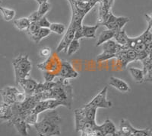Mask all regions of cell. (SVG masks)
I'll list each match as a JSON object with an SVG mask.
<instances>
[{
	"instance_id": "cell-47",
	"label": "cell",
	"mask_w": 152,
	"mask_h": 136,
	"mask_svg": "<svg viewBox=\"0 0 152 136\" xmlns=\"http://www.w3.org/2000/svg\"><path fill=\"white\" fill-rule=\"evenodd\" d=\"M36 1L39 3V5H40L42 3H44V2H47L48 0H36Z\"/></svg>"
},
{
	"instance_id": "cell-15",
	"label": "cell",
	"mask_w": 152,
	"mask_h": 136,
	"mask_svg": "<svg viewBox=\"0 0 152 136\" xmlns=\"http://www.w3.org/2000/svg\"><path fill=\"white\" fill-rule=\"evenodd\" d=\"M101 45H102V48L104 51H107V52H110L115 54L119 53V51L125 50L124 47L123 45L118 44V43H116V41H114L113 40L107 41Z\"/></svg>"
},
{
	"instance_id": "cell-41",
	"label": "cell",
	"mask_w": 152,
	"mask_h": 136,
	"mask_svg": "<svg viewBox=\"0 0 152 136\" xmlns=\"http://www.w3.org/2000/svg\"><path fill=\"white\" fill-rule=\"evenodd\" d=\"M42 18V16H40L39 15V13L37 12V11L33 12L32 14L30 16H28V20L30 21V22H33V21H38Z\"/></svg>"
},
{
	"instance_id": "cell-30",
	"label": "cell",
	"mask_w": 152,
	"mask_h": 136,
	"mask_svg": "<svg viewBox=\"0 0 152 136\" xmlns=\"http://www.w3.org/2000/svg\"><path fill=\"white\" fill-rule=\"evenodd\" d=\"M49 29L51 32H53L57 35H62L66 32V26L65 24L61 23H51Z\"/></svg>"
},
{
	"instance_id": "cell-40",
	"label": "cell",
	"mask_w": 152,
	"mask_h": 136,
	"mask_svg": "<svg viewBox=\"0 0 152 136\" xmlns=\"http://www.w3.org/2000/svg\"><path fill=\"white\" fill-rule=\"evenodd\" d=\"M40 56L42 58H49L52 54V51L50 47H43L40 51Z\"/></svg>"
},
{
	"instance_id": "cell-33",
	"label": "cell",
	"mask_w": 152,
	"mask_h": 136,
	"mask_svg": "<svg viewBox=\"0 0 152 136\" xmlns=\"http://www.w3.org/2000/svg\"><path fill=\"white\" fill-rule=\"evenodd\" d=\"M46 105H47V110H53L55 109L59 106H62L61 102L59 100H55V99H49V100H46Z\"/></svg>"
},
{
	"instance_id": "cell-10",
	"label": "cell",
	"mask_w": 152,
	"mask_h": 136,
	"mask_svg": "<svg viewBox=\"0 0 152 136\" xmlns=\"http://www.w3.org/2000/svg\"><path fill=\"white\" fill-rule=\"evenodd\" d=\"M18 92V89L15 86H5L3 89H0L2 102L9 105L14 104L16 103V96Z\"/></svg>"
},
{
	"instance_id": "cell-9",
	"label": "cell",
	"mask_w": 152,
	"mask_h": 136,
	"mask_svg": "<svg viewBox=\"0 0 152 136\" xmlns=\"http://www.w3.org/2000/svg\"><path fill=\"white\" fill-rule=\"evenodd\" d=\"M75 32V27L72 23H70L67 31L65 33L64 36H63L62 39L61 40V41L59 42V44H58V46H57L56 53L62 52L63 51L66 53L68 46L71 43L72 41L74 39Z\"/></svg>"
},
{
	"instance_id": "cell-48",
	"label": "cell",
	"mask_w": 152,
	"mask_h": 136,
	"mask_svg": "<svg viewBox=\"0 0 152 136\" xmlns=\"http://www.w3.org/2000/svg\"><path fill=\"white\" fill-rule=\"evenodd\" d=\"M104 136H114V133H107L104 134Z\"/></svg>"
},
{
	"instance_id": "cell-25",
	"label": "cell",
	"mask_w": 152,
	"mask_h": 136,
	"mask_svg": "<svg viewBox=\"0 0 152 136\" xmlns=\"http://www.w3.org/2000/svg\"><path fill=\"white\" fill-rule=\"evenodd\" d=\"M14 25L20 31H24L28 29V26L30 24V21L28 20V18H17L13 21Z\"/></svg>"
},
{
	"instance_id": "cell-42",
	"label": "cell",
	"mask_w": 152,
	"mask_h": 136,
	"mask_svg": "<svg viewBox=\"0 0 152 136\" xmlns=\"http://www.w3.org/2000/svg\"><path fill=\"white\" fill-rule=\"evenodd\" d=\"M81 26H78L75 28V36L74 39L76 40H79L81 38H83V33H82V28Z\"/></svg>"
},
{
	"instance_id": "cell-27",
	"label": "cell",
	"mask_w": 152,
	"mask_h": 136,
	"mask_svg": "<svg viewBox=\"0 0 152 136\" xmlns=\"http://www.w3.org/2000/svg\"><path fill=\"white\" fill-rule=\"evenodd\" d=\"M0 12L2 13L4 20L7 21H12V19H14L15 16V11L13 10V9L0 6Z\"/></svg>"
},
{
	"instance_id": "cell-17",
	"label": "cell",
	"mask_w": 152,
	"mask_h": 136,
	"mask_svg": "<svg viewBox=\"0 0 152 136\" xmlns=\"http://www.w3.org/2000/svg\"><path fill=\"white\" fill-rule=\"evenodd\" d=\"M81 108L83 109L84 114H85V116L87 120L96 123V115H97V108L91 105H89L88 103L85 104Z\"/></svg>"
},
{
	"instance_id": "cell-22",
	"label": "cell",
	"mask_w": 152,
	"mask_h": 136,
	"mask_svg": "<svg viewBox=\"0 0 152 136\" xmlns=\"http://www.w3.org/2000/svg\"><path fill=\"white\" fill-rule=\"evenodd\" d=\"M114 35H115V32L112 31V30L107 29L102 32L101 34L99 35L98 40H97L96 46L99 47V46L104 44V43H105L106 41H107L111 40L112 38H113Z\"/></svg>"
},
{
	"instance_id": "cell-23",
	"label": "cell",
	"mask_w": 152,
	"mask_h": 136,
	"mask_svg": "<svg viewBox=\"0 0 152 136\" xmlns=\"http://www.w3.org/2000/svg\"><path fill=\"white\" fill-rule=\"evenodd\" d=\"M50 34H51V32H50V30L49 28H40L34 35L31 36V38L35 43L38 44L42 39L45 38L46 37L49 36Z\"/></svg>"
},
{
	"instance_id": "cell-24",
	"label": "cell",
	"mask_w": 152,
	"mask_h": 136,
	"mask_svg": "<svg viewBox=\"0 0 152 136\" xmlns=\"http://www.w3.org/2000/svg\"><path fill=\"white\" fill-rule=\"evenodd\" d=\"M132 126L130 124V122L125 119H122L119 126V132L122 133L123 135L128 136L132 133Z\"/></svg>"
},
{
	"instance_id": "cell-29",
	"label": "cell",
	"mask_w": 152,
	"mask_h": 136,
	"mask_svg": "<svg viewBox=\"0 0 152 136\" xmlns=\"http://www.w3.org/2000/svg\"><path fill=\"white\" fill-rule=\"evenodd\" d=\"M101 128H102L104 134H107V133H115L116 132V126H115L113 122L109 119H106L104 124L101 125Z\"/></svg>"
},
{
	"instance_id": "cell-13",
	"label": "cell",
	"mask_w": 152,
	"mask_h": 136,
	"mask_svg": "<svg viewBox=\"0 0 152 136\" xmlns=\"http://www.w3.org/2000/svg\"><path fill=\"white\" fill-rule=\"evenodd\" d=\"M109 84L113 88H116L120 92H127L130 91L129 85L122 79H119L116 77H110Z\"/></svg>"
},
{
	"instance_id": "cell-6",
	"label": "cell",
	"mask_w": 152,
	"mask_h": 136,
	"mask_svg": "<svg viewBox=\"0 0 152 136\" xmlns=\"http://www.w3.org/2000/svg\"><path fill=\"white\" fill-rule=\"evenodd\" d=\"M10 124L15 128L21 136H29V125L27 123L24 119L20 115H13L12 119L9 121Z\"/></svg>"
},
{
	"instance_id": "cell-32",
	"label": "cell",
	"mask_w": 152,
	"mask_h": 136,
	"mask_svg": "<svg viewBox=\"0 0 152 136\" xmlns=\"http://www.w3.org/2000/svg\"><path fill=\"white\" fill-rule=\"evenodd\" d=\"M116 58V54H113L110 52H107V51H103V53L100 54L97 58V62H103V61H108L110 59Z\"/></svg>"
},
{
	"instance_id": "cell-34",
	"label": "cell",
	"mask_w": 152,
	"mask_h": 136,
	"mask_svg": "<svg viewBox=\"0 0 152 136\" xmlns=\"http://www.w3.org/2000/svg\"><path fill=\"white\" fill-rule=\"evenodd\" d=\"M132 133L134 135V136H150L151 135V129H137L132 127Z\"/></svg>"
},
{
	"instance_id": "cell-14",
	"label": "cell",
	"mask_w": 152,
	"mask_h": 136,
	"mask_svg": "<svg viewBox=\"0 0 152 136\" xmlns=\"http://www.w3.org/2000/svg\"><path fill=\"white\" fill-rule=\"evenodd\" d=\"M75 131L77 132H81L85 124L88 122L85 118L83 109L81 107L75 110Z\"/></svg>"
},
{
	"instance_id": "cell-3",
	"label": "cell",
	"mask_w": 152,
	"mask_h": 136,
	"mask_svg": "<svg viewBox=\"0 0 152 136\" xmlns=\"http://www.w3.org/2000/svg\"><path fill=\"white\" fill-rule=\"evenodd\" d=\"M12 65L15 70V83L17 85L21 80L29 77L32 65L28 54H20L16 57L12 61Z\"/></svg>"
},
{
	"instance_id": "cell-46",
	"label": "cell",
	"mask_w": 152,
	"mask_h": 136,
	"mask_svg": "<svg viewBox=\"0 0 152 136\" xmlns=\"http://www.w3.org/2000/svg\"><path fill=\"white\" fill-rule=\"evenodd\" d=\"M55 81H52V82H46L43 83V86H44V91L51 90L53 89L54 86H55Z\"/></svg>"
},
{
	"instance_id": "cell-16",
	"label": "cell",
	"mask_w": 152,
	"mask_h": 136,
	"mask_svg": "<svg viewBox=\"0 0 152 136\" xmlns=\"http://www.w3.org/2000/svg\"><path fill=\"white\" fill-rule=\"evenodd\" d=\"M12 113L11 105L1 102L0 103V121H7L9 122L12 119Z\"/></svg>"
},
{
	"instance_id": "cell-31",
	"label": "cell",
	"mask_w": 152,
	"mask_h": 136,
	"mask_svg": "<svg viewBox=\"0 0 152 136\" xmlns=\"http://www.w3.org/2000/svg\"><path fill=\"white\" fill-rule=\"evenodd\" d=\"M142 41L146 45L152 43V34H151V25H148V28L146 29L143 34L140 35Z\"/></svg>"
},
{
	"instance_id": "cell-2",
	"label": "cell",
	"mask_w": 152,
	"mask_h": 136,
	"mask_svg": "<svg viewBox=\"0 0 152 136\" xmlns=\"http://www.w3.org/2000/svg\"><path fill=\"white\" fill-rule=\"evenodd\" d=\"M55 83V86L50 90V99L59 100L63 106L71 109L73 100V89L72 86L69 84V80L59 77Z\"/></svg>"
},
{
	"instance_id": "cell-11",
	"label": "cell",
	"mask_w": 152,
	"mask_h": 136,
	"mask_svg": "<svg viewBox=\"0 0 152 136\" xmlns=\"http://www.w3.org/2000/svg\"><path fill=\"white\" fill-rule=\"evenodd\" d=\"M114 0H100L99 1V24H101L105 21L111 7L113 4Z\"/></svg>"
},
{
	"instance_id": "cell-5",
	"label": "cell",
	"mask_w": 152,
	"mask_h": 136,
	"mask_svg": "<svg viewBox=\"0 0 152 136\" xmlns=\"http://www.w3.org/2000/svg\"><path fill=\"white\" fill-rule=\"evenodd\" d=\"M129 21V18L117 17V16H114L112 12H110L107 18H106L105 21L101 24L107 27V29L112 30V31H114V32H116L119 31V30H122V28Z\"/></svg>"
},
{
	"instance_id": "cell-51",
	"label": "cell",
	"mask_w": 152,
	"mask_h": 136,
	"mask_svg": "<svg viewBox=\"0 0 152 136\" xmlns=\"http://www.w3.org/2000/svg\"><path fill=\"white\" fill-rule=\"evenodd\" d=\"M150 136H151V135H150Z\"/></svg>"
},
{
	"instance_id": "cell-45",
	"label": "cell",
	"mask_w": 152,
	"mask_h": 136,
	"mask_svg": "<svg viewBox=\"0 0 152 136\" xmlns=\"http://www.w3.org/2000/svg\"><path fill=\"white\" fill-rule=\"evenodd\" d=\"M43 91H44L43 84H42V83H39V84H37V85L36 88H35L34 94H40V93H42Z\"/></svg>"
},
{
	"instance_id": "cell-12",
	"label": "cell",
	"mask_w": 152,
	"mask_h": 136,
	"mask_svg": "<svg viewBox=\"0 0 152 136\" xmlns=\"http://www.w3.org/2000/svg\"><path fill=\"white\" fill-rule=\"evenodd\" d=\"M38 83H37L36 80H34L32 78H25L22 79L18 82V85H20L24 89V93L27 96H31L34 94V92L35 88Z\"/></svg>"
},
{
	"instance_id": "cell-18",
	"label": "cell",
	"mask_w": 152,
	"mask_h": 136,
	"mask_svg": "<svg viewBox=\"0 0 152 136\" xmlns=\"http://www.w3.org/2000/svg\"><path fill=\"white\" fill-rule=\"evenodd\" d=\"M143 64V73L145 76V81H151L152 80V63L151 55L142 61Z\"/></svg>"
},
{
	"instance_id": "cell-38",
	"label": "cell",
	"mask_w": 152,
	"mask_h": 136,
	"mask_svg": "<svg viewBox=\"0 0 152 136\" xmlns=\"http://www.w3.org/2000/svg\"><path fill=\"white\" fill-rule=\"evenodd\" d=\"M43 76L46 82H52L54 81L56 77H57L56 74L49 71H43Z\"/></svg>"
},
{
	"instance_id": "cell-43",
	"label": "cell",
	"mask_w": 152,
	"mask_h": 136,
	"mask_svg": "<svg viewBox=\"0 0 152 136\" xmlns=\"http://www.w3.org/2000/svg\"><path fill=\"white\" fill-rule=\"evenodd\" d=\"M145 48H146V44H144L143 42H139L135 45V48L133 50H135L137 53H140L145 51Z\"/></svg>"
},
{
	"instance_id": "cell-28",
	"label": "cell",
	"mask_w": 152,
	"mask_h": 136,
	"mask_svg": "<svg viewBox=\"0 0 152 136\" xmlns=\"http://www.w3.org/2000/svg\"><path fill=\"white\" fill-rule=\"evenodd\" d=\"M80 48V42L79 40L73 39L71 41V43L68 46V48L66 50L68 56H72L74 54H75Z\"/></svg>"
},
{
	"instance_id": "cell-36",
	"label": "cell",
	"mask_w": 152,
	"mask_h": 136,
	"mask_svg": "<svg viewBox=\"0 0 152 136\" xmlns=\"http://www.w3.org/2000/svg\"><path fill=\"white\" fill-rule=\"evenodd\" d=\"M50 5L48 2H44V3L40 4L39 5V9H38L37 12L39 13V15L40 16L43 17L49 12V10H50Z\"/></svg>"
},
{
	"instance_id": "cell-44",
	"label": "cell",
	"mask_w": 152,
	"mask_h": 136,
	"mask_svg": "<svg viewBox=\"0 0 152 136\" xmlns=\"http://www.w3.org/2000/svg\"><path fill=\"white\" fill-rule=\"evenodd\" d=\"M104 132L103 131L101 126H95L94 129V136H104Z\"/></svg>"
},
{
	"instance_id": "cell-37",
	"label": "cell",
	"mask_w": 152,
	"mask_h": 136,
	"mask_svg": "<svg viewBox=\"0 0 152 136\" xmlns=\"http://www.w3.org/2000/svg\"><path fill=\"white\" fill-rule=\"evenodd\" d=\"M125 53L126 54V57L128 58L129 61L130 62H132V61H137V54L136 51L135 50H133V49H126L125 50Z\"/></svg>"
},
{
	"instance_id": "cell-49",
	"label": "cell",
	"mask_w": 152,
	"mask_h": 136,
	"mask_svg": "<svg viewBox=\"0 0 152 136\" xmlns=\"http://www.w3.org/2000/svg\"><path fill=\"white\" fill-rule=\"evenodd\" d=\"M1 2H1V0H0V3H1Z\"/></svg>"
},
{
	"instance_id": "cell-8",
	"label": "cell",
	"mask_w": 152,
	"mask_h": 136,
	"mask_svg": "<svg viewBox=\"0 0 152 136\" xmlns=\"http://www.w3.org/2000/svg\"><path fill=\"white\" fill-rule=\"evenodd\" d=\"M107 86H105L102 90L99 92L93 100L88 103L89 105H91L96 108H110L112 106V103L107 99Z\"/></svg>"
},
{
	"instance_id": "cell-39",
	"label": "cell",
	"mask_w": 152,
	"mask_h": 136,
	"mask_svg": "<svg viewBox=\"0 0 152 136\" xmlns=\"http://www.w3.org/2000/svg\"><path fill=\"white\" fill-rule=\"evenodd\" d=\"M37 23L40 28H50V24H51V23L48 21V19H47L45 16L42 17L41 18H40V19L37 21Z\"/></svg>"
},
{
	"instance_id": "cell-21",
	"label": "cell",
	"mask_w": 152,
	"mask_h": 136,
	"mask_svg": "<svg viewBox=\"0 0 152 136\" xmlns=\"http://www.w3.org/2000/svg\"><path fill=\"white\" fill-rule=\"evenodd\" d=\"M129 71L136 84H142L143 82H145V76H144L143 70L138 69V68L131 67L129 69Z\"/></svg>"
},
{
	"instance_id": "cell-26",
	"label": "cell",
	"mask_w": 152,
	"mask_h": 136,
	"mask_svg": "<svg viewBox=\"0 0 152 136\" xmlns=\"http://www.w3.org/2000/svg\"><path fill=\"white\" fill-rule=\"evenodd\" d=\"M113 38L116 39V42L121 45H125L128 41L129 37L126 35L124 30H119L118 32H115Z\"/></svg>"
},
{
	"instance_id": "cell-4",
	"label": "cell",
	"mask_w": 152,
	"mask_h": 136,
	"mask_svg": "<svg viewBox=\"0 0 152 136\" xmlns=\"http://www.w3.org/2000/svg\"><path fill=\"white\" fill-rule=\"evenodd\" d=\"M61 66V60L56 54H52L44 62L37 64V67L42 71H49L56 74L58 77Z\"/></svg>"
},
{
	"instance_id": "cell-50",
	"label": "cell",
	"mask_w": 152,
	"mask_h": 136,
	"mask_svg": "<svg viewBox=\"0 0 152 136\" xmlns=\"http://www.w3.org/2000/svg\"><path fill=\"white\" fill-rule=\"evenodd\" d=\"M68 1H70V0H68Z\"/></svg>"
},
{
	"instance_id": "cell-19",
	"label": "cell",
	"mask_w": 152,
	"mask_h": 136,
	"mask_svg": "<svg viewBox=\"0 0 152 136\" xmlns=\"http://www.w3.org/2000/svg\"><path fill=\"white\" fill-rule=\"evenodd\" d=\"M17 115V114H16ZM18 115H21L23 119H24V121L28 123L29 126H34V124L37 121V116L38 114L35 112L34 110L31 109L29 111H27V112H22L21 114H18Z\"/></svg>"
},
{
	"instance_id": "cell-7",
	"label": "cell",
	"mask_w": 152,
	"mask_h": 136,
	"mask_svg": "<svg viewBox=\"0 0 152 136\" xmlns=\"http://www.w3.org/2000/svg\"><path fill=\"white\" fill-rule=\"evenodd\" d=\"M79 74L73 67L70 62L67 61H61L60 70H59L58 77L65 80L75 79L78 77Z\"/></svg>"
},
{
	"instance_id": "cell-1",
	"label": "cell",
	"mask_w": 152,
	"mask_h": 136,
	"mask_svg": "<svg viewBox=\"0 0 152 136\" xmlns=\"http://www.w3.org/2000/svg\"><path fill=\"white\" fill-rule=\"evenodd\" d=\"M61 118L55 109L49 110L44 113L39 122L34 127L38 136H59L61 135Z\"/></svg>"
},
{
	"instance_id": "cell-35",
	"label": "cell",
	"mask_w": 152,
	"mask_h": 136,
	"mask_svg": "<svg viewBox=\"0 0 152 136\" xmlns=\"http://www.w3.org/2000/svg\"><path fill=\"white\" fill-rule=\"evenodd\" d=\"M40 28V27L39 26L37 21H33V22L30 23L29 26H28L27 31H28V35H29L30 36H32V35H34Z\"/></svg>"
},
{
	"instance_id": "cell-20",
	"label": "cell",
	"mask_w": 152,
	"mask_h": 136,
	"mask_svg": "<svg viewBox=\"0 0 152 136\" xmlns=\"http://www.w3.org/2000/svg\"><path fill=\"white\" fill-rule=\"evenodd\" d=\"M100 24H97L93 26H88L82 24L81 28H82V33H83V38H95L96 37V32L98 29Z\"/></svg>"
}]
</instances>
